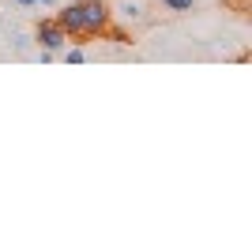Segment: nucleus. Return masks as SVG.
<instances>
[{
    "label": "nucleus",
    "instance_id": "f257e3e1",
    "mask_svg": "<svg viewBox=\"0 0 252 252\" xmlns=\"http://www.w3.org/2000/svg\"><path fill=\"white\" fill-rule=\"evenodd\" d=\"M57 23L64 27L68 38H98V34H109L113 8L105 0H68L57 11Z\"/></svg>",
    "mask_w": 252,
    "mask_h": 252
},
{
    "label": "nucleus",
    "instance_id": "f03ea898",
    "mask_svg": "<svg viewBox=\"0 0 252 252\" xmlns=\"http://www.w3.org/2000/svg\"><path fill=\"white\" fill-rule=\"evenodd\" d=\"M34 42L42 45V53H45V57H57V53H61L64 45L72 42V38L64 34V27H61L57 19H42L38 27H34Z\"/></svg>",
    "mask_w": 252,
    "mask_h": 252
},
{
    "label": "nucleus",
    "instance_id": "7ed1b4c3",
    "mask_svg": "<svg viewBox=\"0 0 252 252\" xmlns=\"http://www.w3.org/2000/svg\"><path fill=\"white\" fill-rule=\"evenodd\" d=\"M117 15L128 19V23H139V19H143V4H136V0H121V4H117Z\"/></svg>",
    "mask_w": 252,
    "mask_h": 252
},
{
    "label": "nucleus",
    "instance_id": "20e7f679",
    "mask_svg": "<svg viewBox=\"0 0 252 252\" xmlns=\"http://www.w3.org/2000/svg\"><path fill=\"white\" fill-rule=\"evenodd\" d=\"M57 57H61L64 64H83V61H87V49H83V45H64Z\"/></svg>",
    "mask_w": 252,
    "mask_h": 252
},
{
    "label": "nucleus",
    "instance_id": "39448f33",
    "mask_svg": "<svg viewBox=\"0 0 252 252\" xmlns=\"http://www.w3.org/2000/svg\"><path fill=\"white\" fill-rule=\"evenodd\" d=\"M162 8L169 11V15H185V11H192L196 8V0H158Z\"/></svg>",
    "mask_w": 252,
    "mask_h": 252
},
{
    "label": "nucleus",
    "instance_id": "423d86ee",
    "mask_svg": "<svg viewBox=\"0 0 252 252\" xmlns=\"http://www.w3.org/2000/svg\"><path fill=\"white\" fill-rule=\"evenodd\" d=\"M15 4H19L23 11H31V8H34V0H15Z\"/></svg>",
    "mask_w": 252,
    "mask_h": 252
},
{
    "label": "nucleus",
    "instance_id": "0eeeda50",
    "mask_svg": "<svg viewBox=\"0 0 252 252\" xmlns=\"http://www.w3.org/2000/svg\"><path fill=\"white\" fill-rule=\"evenodd\" d=\"M34 4H42V8H57V0H34Z\"/></svg>",
    "mask_w": 252,
    "mask_h": 252
}]
</instances>
